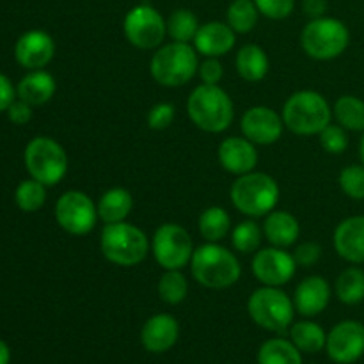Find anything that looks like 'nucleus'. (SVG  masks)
I'll return each instance as SVG.
<instances>
[{
  "instance_id": "obj_25",
  "label": "nucleus",
  "mask_w": 364,
  "mask_h": 364,
  "mask_svg": "<svg viewBox=\"0 0 364 364\" xmlns=\"http://www.w3.org/2000/svg\"><path fill=\"white\" fill-rule=\"evenodd\" d=\"M134 208L132 194L123 187H114L103 192L98 201V217L105 224L123 223Z\"/></svg>"
},
{
  "instance_id": "obj_4",
  "label": "nucleus",
  "mask_w": 364,
  "mask_h": 364,
  "mask_svg": "<svg viewBox=\"0 0 364 364\" xmlns=\"http://www.w3.org/2000/svg\"><path fill=\"white\" fill-rule=\"evenodd\" d=\"M279 185L270 174L251 171L233 181L230 191L231 203L247 217H265L279 203Z\"/></svg>"
},
{
  "instance_id": "obj_22",
  "label": "nucleus",
  "mask_w": 364,
  "mask_h": 364,
  "mask_svg": "<svg viewBox=\"0 0 364 364\" xmlns=\"http://www.w3.org/2000/svg\"><path fill=\"white\" fill-rule=\"evenodd\" d=\"M301 235V224L297 217L284 210H272L265 215L263 223V237L274 245V247H290L297 242Z\"/></svg>"
},
{
  "instance_id": "obj_6",
  "label": "nucleus",
  "mask_w": 364,
  "mask_h": 364,
  "mask_svg": "<svg viewBox=\"0 0 364 364\" xmlns=\"http://www.w3.org/2000/svg\"><path fill=\"white\" fill-rule=\"evenodd\" d=\"M148 237L141 228L123 223L105 224L100 235V249L107 262L117 267H135L148 256Z\"/></svg>"
},
{
  "instance_id": "obj_24",
  "label": "nucleus",
  "mask_w": 364,
  "mask_h": 364,
  "mask_svg": "<svg viewBox=\"0 0 364 364\" xmlns=\"http://www.w3.org/2000/svg\"><path fill=\"white\" fill-rule=\"evenodd\" d=\"M235 66H237V73L245 82H262L269 73L270 60L262 46L249 43L237 52Z\"/></svg>"
},
{
  "instance_id": "obj_33",
  "label": "nucleus",
  "mask_w": 364,
  "mask_h": 364,
  "mask_svg": "<svg viewBox=\"0 0 364 364\" xmlns=\"http://www.w3.org/2000/svg\"><path fill=\"white\" fill-rule=\"evenodd\" d=\"M199 20L191 9H176L167 18V34L173 41L191 43L198 34Z\"/></svg>"
},
{
  "instance_id": "obj_8",
  "label": "nucleus",
  "mask_w": 364,
  "mask_h": 364,
  "mask_svg": "<svg viewBox=\"0 0 364 364\" xmlns=\"http://www.w3.org/2000/svg\"><path fill=\"white\" fill-rule=\"evenodd\" d=\"M247 313L252 322L270 333L283 334L290 331L295 316L294 299L277 287H262L251 294Z\"/></svg>"
},
{
  "instance_id": "obj_42",
  "label": "nucleus",
  "mask_w": 364,
  "mask_h": 364,
  "mask_svg": "<svg viewBox=\"0 0 364 364\" xmlns=\"http://www.w3.org/2000/svg\"><path fill=\"white\" fill-rule=\"evenodd\" d=\"M7 117H9L11 123L14 124H27L28 121L32 119V105L25 103L23 100H14L13 103L9 105V109L6 110Z\"/></svg>"
},
{
  "instance_id": "obj_21",
  "label": "nucleus",
  "mask_w": 364,
  "mask_h": 364,
  "mask_svg": "<svg viewBox=\"0 0 364 364\" xmlns=\"http://www.w3.org/2000/svg\"><path fill=\"white\" fill-rule=\"evenodd\" d=\"M331 287L322 276H308L297 284L294 295L295 311L302 316H316L329 306Z\"/></svg>"
},
{
  "instance_id": "obj_45",
  "label": "nucleus",
  "mask_w": 364,
  "mask_h": 364,
  "mask_svg": "<svg viewBox=\"0 0 364 364\" xmlns=\"http://www.w3.org/2000/svg\"><path fill=\"white\" fill-rule=\"evenodd\" d=\"M11 361V350L7 347L6 341L0 340V364H9Z\"/></svg>"
},
{
  "instance_id": "obj_32",
  "label": "nucleus",
  "mask_w": 364,
  "mask_h": 364,
  "mask_svg": "<svg viewBox=\"0 0 364 364\" xmlns=\"http://www.w3.org/2000/svg\"><path fill=\"white\" fill-rule=\"evenodd\" d=\"M14 203L25 213L38 212L46 203V185L34 178L23 180L14 191Z\"/></svg>"
},
{
  "instance_id": "obj_40",
  "label": "nucleus",
  "mask_w": 364,
  "mask_h": 364,
  "mask_svg": "<svg viewBox=\"0 0 364 364\" xmlns=\"http://www.w3.org/2000/svg\"><path fill=\"white\" fill-rule=\"evenodd\" d=\"M199 77H201L203 84L208 85H219V82L224 77V68L217 57H206L201 64H199Z\"/></svg>"
},
{
  "instance_id": "obj_3",
  "label": "nucleus",
  "mask_w": 364,
  "mask_h": 364,
  "mask_svg": "<svg viewBox=\"0 0 364 364\" xmlns=\"http://www.w3.org/2000/svg\"><path fill=\"white\" fill-rule=\"evenodd\" d=\"M199 71L198 50L191 43L171 41L160 46L149 60V73L164 87H181Z\"/></svg>"
},
{
  "instance_id": "obj_28",
  "label": "nucleus",
  "mask_w": 364,
  "mask_h": 364,
  "mask_svg": "<svg viewBox=\"0 0 364 364\" xmlns=\"http://www.w3.org/2000/svg\"><path fill=\"white\" fill-rule=\"evenodd\" d=\"M258 364H302V355L291 340L272 338L259 347Z\"/></svg>"
},
{
  "instance_id": "obj_2",
  "label": "nucleus",
  "mask_w": 364,
  "mask_h": 364,
  "mask_svg": "<svg viewBox=\"0 0 364 364\" xmlns=\"http://www.w3.org/2000/svg\"><path fill=\"white\" fill-rule=\"evenodd\" d=\"M187 112L199 130L220 134L233 123L235 107L220 85L201 84L192 89L187 100Z\"/></svg>"
},
{
  "instance_id": "obj_34",
  "label": "nucleus",
  "mask_w": 364,
  "mask_h": 364,
  "mask_svg": "<svg viewBox=\"0 0 364 364\" xmlns=\"http://www.w3.org/2000/svg\"><path fill=\"white\" fill-rule=\"evenodd\" d=\"M188 281L181 270H166L159 281V295L166 304L176 306L187 299Z\"/></svg>"
},
{
  "instance_id": "obj_20",
  "label": "nucleus",
  "mask_w": 364,
  "mask_h": 364,
  "mask_svg": "<svg viewBox=\"0 0 364 364\" xmlns=\"http://www.w3.org/2000/svg\"><path fill=\"white\" fill-rule=\"evenodd\" d=\"M194 48L205 57H223L235 48L237 32L224 21H208L199 25L194 38Z\"/></svg>"
},
{
  "instance_id": "obj_38",
  "label": "nucleus",
  "mask_w": 364,
  "mask_h": 364,
  "mask_svg": "<svg viewBox=\"0 0 364 364\" xmlns=\"http://www.w3.org/2000/svg\"><path fill=\"white\" fill-rule=\"evenodd\" d=\"M174 117H176V109H174L173 103H156L148 112V127L151 130L162 132L173 124Z\"/></svg>"
},
{
  "instance_id": "obj_46",
  "label": "nucleus",
  "mask_w": 364,
  "mask_h": 364,
  "mask_svg": "<svg viewBox=\"0 0 364 364\" xmlns=\"http://www.w3.org/2000/svg\"><path fill=\"white\" fill-rule=\"evenodd\" d=\"M359 156H361V164L364 166V135H363L361 142H359Z\"/></svg>"
},
{
  "instance_id": "obj_26",
  "label": "nucleus",
  "mask_w": 364,
  "mask_h": 364,
  "mask_svg": "<svg viewBox=\"0 0 364 364\" xmlns=\"http://www.w3.org/2000/svg\"><path fill=\"white\" fill-rule=\"evenodd\" d=\"M290 340L301 352L316 354L326 348L327 334L318 323L311 322V320H302V322L291 323Z\"/></svg>"
},
{
  "instance_id": "obj_35",
  "label": "nucleus",
  "mask_w": 364,
  "mask_h": 364,
  "mask_svg": "<svg viewBox=\"0 0 364 364\" xmlns=\"http://www.w3.org/2000/svg\"><path fill=\"white\" fill-rule=\"evenodd\" d=\"M262 240L263 228H259L255 220H244V223L237 224L231 233V244H233L235 251L242 252V255L258 251Z\"/></svg>"
},
{
  "instance_id": "obj_29",
  "label": "nucleus",
  "mask_w": 364,
  "mask_h": 364,
  "mask_svg": "<svg viewBox=\"0 0 364 364\" xmlns=\"http://www.w3.org/2000/svg\"><path fill=\"white\" fill-rule=\"evenodd\" d=\"M334 294L343 304L355 306L364 301V269L348 267L338 276Z\"/></svg>"
},
{
  "instance_id": "obj_30",
  "label": "nucleus",
  "mask_w": 364,
  "mask_h": 364,
  "mask_svg": "<svg viewBox=\"0 0 364 364\" xmlns=\"http://www.w3.org/2000/svg\"><path fill=\"white\" fill-rule=\"evenodd\" d=\"M199 233L206 242L219 244L231 228V219L223 206H210L199 215Z\"/></svg>"
},
{
  "instance_id": "obj_37",
  "label": "nucleus",
  "mask_w": 364,
  "mask_h": 364,
  "mask_svg": "<svg viewBox=\"0 0 364 364\" xmlns=\"http://www.w3.org/2000/svg\"><path fill=\"white\" fill-rule=\"evenodd\" d=\"M320 146L331 155H341L348 148V135L347 130L340 124H327L318 134Z\"/></svg>"
},
{
  "instance_id": "obj_23",
  "label": "nucleus",
  "mask_w": 364,
  "mask_h": 364,
  "mask_svg": "<svg viewBox=\"0 0 364 364\" xmlns=\"http://www.w3.org/2000/svg\"><path fill=\"white\" fill-rule=\"evenodd\" d=\"M57 91L55 78L45 70H32L18 82L16 96L32 107L48 103Z\"/></svg>"
},
{
  "instance_id": "obj_16",
  "label": "nucleus",
  "mask_w": 364,
  "mask_h": 364,
  "mask_svg": "<svg viewBox=\"0 0 364 364\" xmlns=\"http://www.w3.org/2000/svg\"><path fill=\"white\" fill-rule=\"evenodd\" d=\"M55 55V41L45 31H27L14 45V59L25 70H43Z\"/></svg>"
},
{
  "instance_id": "obj_13",
  "label": "nucleus",
  "mask_w": 364,
  "mask_h": 364,
  "mask_svg": "<svg viewBox=\"0 0 364 364\" xmlns=\"http://www.w3.org/2000/svg\"><path fill=\"white\" fill-rule=\"evenodd\" d=\"M251 270L256 279L263 287H283L290 283L297 270V262L294 255L284 251L283 247L259 249L251 262Z\"/></svg>"
},
{
  "instance_id": "obj_39",
  "label": "nucleus",
  "mask_w": 364,
  "mask_h": 364,
  "mask_svg": "<svg viewBox=\"0 0 364 364\" xmlns=\"http://www.w3.org/2000/svg\"><path fill=\"white\" fill-rule=\"evenodd\" d=\"M259 14L270 20H284L295 9V0H255Z\"/></svg>"
},
{
  "instance_id": "obj_14",
  "label": "nucleus",
  "mask_w": 364,
  "mask_h": 364,
  "mask_svg": "<svg viewBox=\"0 0 364 364\" xmlns=\"http://www.w3.org/2000/svg\"><path fill=\"white\" fill-rule=\"evenodd\" d=\"M327 354L336 364H352L364 355V326L358 320H343L327 334Z\"/></svg>"
},
{
  "instance_id": "obj_11",
  "label": "nucleus",
  "mask_w": 364,
  "mask_h": 364,
  "mask_svg": "<svg viewBox=\"0 0 364 364\" xmlns=\"http://www.w3.org/2000/svg\"><path fill=\"white\" fill-rule=\"evenodd\" d=\"M124 38L130 45L141 50H155L162 46L167 36V20L159 9L139 4L132 7L123 20Z\"/></svg>"
},
{
  "instance_id": "obj_44",
  "label": "nucleus",
  "mask_w": 364,
  "mask_h": 364,
  "mask_svg": "<svg viewBox=\"0 0 364 364\" xmlns=\"http://www.w3.org/2000/svg\"><path fill=\"white\" fill-rule=\"evenodd\" d=\"M302 11L309 20L326 16L327 0H302Z\"/></svg>"
},
{
  "instance_id": "obj_19",
  "label": "nucleus",
  "mask_w": 364,
  "mask_h": 364,
  "mask_svg": "<svg viewBox=\"0 0 364 364\" xmlns=\"http://www.w3.org/2000/svg\"><path fill=\"white\" fill-rule=\"evenodd\" d=\"M334 249L338 256L354 265H364V215L347 217L334 230Z\"/></svg>"
},
{
  "instance_id": "obj_18",
  "label": "nucleus",
  "mask_w": 364,
  "mask_h": 364,
  "mask_svg": "<svg viewBox=\"0 0 364 364\" xmlns=\"http://www.w3.org/2000/svg\"><path fill=\"white\" fill-rule=\"evenodd\" d=\"M180 338V323L173 315L159 313L146 320L141 331L142 347L151 354H164L176 345Z\"/></svg>"
},
{
  "instance_id": "obj_12",
  "label": "nucleus",
  "mask_w": 364,
  "mask_h": 364,
  "mask_svg": "<svg viewBox=\"0 0 364 364\" xmlns=\"http://www.w3.org/2000/svg\"><path fill=\"white\" fill-rule=\"evenodd\" d=\"M98 205L82 191H68L57 199L55 220L66 233L82 237L95 230Z\"/></svg>"
},
{
  "instance_id": "obj_1",
  "label": "nucleus",
  "mask_w": 364,
  "mask_h": 364,
  "mask_svg": "<svg viewBox=\"0 0 364 364\" xmlns=\"http://www.w3.org/2000/svg\"><path fill=\"white\" fill-rule=\"evenodd\" d=\"M192 277L210 290H226L242 276V267L235 252L215 242H206L194 249L191 259Z\"/></svg>"
},
{
  "instance_id": "obj_7",
  "label": "nucleus",
  "mask_w": 364,
  "mask_h": 364,
  "mask_svg": "<svg viewBox=\"0 0 364 364\" xmlns=\"http://www.w3.org/2000/svg\"><path fill=\"white\" fill-rule=\"evenodd\" d=\"M350 43V31L338 18L322 16L309 20L302 28L301 45L306 55L316 60H333L340 57Z\"/></svg>"
},
{
  "instance_id": "obj_5",
  "label": "nucleus",
  "mask_w": 364,
  "mask_h": 364,
  "mask_svg": "<svg viewBox=\"0 0 364 364\" xmlns=\"http://www.w3.org/2000/svg\"><path fill=\"white\" fill-rule=\"evenodd\" d=\"M331 119H333V109L326 96L311 89L294 92L284 102V127L302 137L318 135L327 124H331Z\"/></svg>"
},
{
  "instance_id": "obj_31",
  "label": "nucleus",
  "mask_w": 364,
  "mask_h": 364,
  "mask_svg": "<svg viewBox=\"0 0 364 364\" xmlns=\"http://www.w3.org/2000/svg\"><path fill=\"white\" fill-rule=\"evenodd\" d=\"M258 16L255 0H233L226 11V23L237 34H247L258 25Z\"/></svg>"
},
{
  "instance_id": "obj_17",
  "label": "nucleus",
  "mask_w": 364,
  "mask_h": 364,
  "mask_svg": "<svg viewBox=\"0 0 364 364\" xmlns=\"http://www.w3.org/2000/svg\"><path fill=\"white\" fill-rule=\"evenodd\" d=\"M217 156H219V164L223 166V169L235 174V176L251 173L258 166L256 144L245 137H235L233 135V137L224 139L217 149Z\"/></svg>"
},
{
  "instance_id": "obj_9",
  "label": "nucleus",
  "mask_w": 364,
  "mask_h": 364,
  "mask_svg": "<svg viewBox=\"0 0 364 364\" xmlns=\"http://www.w3.org/2000/svg\"><path fill=\"white\" fill-rule=\"evenodd\" d=\"M23 162L28 174L46 187L57 185L68 173V155L63 146L52 137L39 135L27 144Z\"/></svg>"
},
{
  "instance_id": "obj_43",
  "label": "nucleus",
  "mask_w": 364,
  "mask_h": 364,
  "mask_svg": "<svg viewBox=\"0 0 364 364\" xmlns=\"http://www.w3.org/2000/svg\"><path fill=\"white\" fill-rule=\"evenodd\" d=\"M14 100H16V87L6 75L0 73V114L6 112Z\"/></svg>"
},
{
  "instance_id": "obj_15",
  "label": "nucleus",
  "mask_w": 364,
  "mask_h": 364,
  "mask_svg": "<svg viewBox=\"0 0 364 364\" xmlns=\"http://www.w3.org/2000/svg\"><path fill=\"white\" fill-rule=\"evenodd\" d=\"M242 134L245 139L258 146H270L277 142L283 135V116L265 105L251 107L244 112L240 121Z\"/></svg>"
},
{
  "instance_id": "obj_36",
  "label": "nucleus",
  "mask_w": 364,
  "mask_h": 364,
  "mask_svg": "<svg viewBox=\"0 0 364 364\" xmlns=\"http://www.w3.org/2000/svg\"><path fill=\"white\" fill-rule=\"evenodd\" d=\"M340 188L355 201L364 199V166L363 164H352L343 167V171L338 176Z\"/></svg>"
},
{
  "instance_id": "obj_27",
  "label": "nucleus",
  "mask_w": 364,
  "mask_h": 364,
  "mask_svg": "<svg viewBox=\"0 0 364 364\" xmlns=\"http://www.w3.org/2000/svg\"><path fill=\"white\" fill-rule=\"evenodd\" d=\"M333 117L347 132H364V102L354 95H343L333 107Z\"/></svg>"
},
{
  "instance_id": "obj_41",
  "label": "nucleus",
  "mask_w": 364,
  "mask_h": 364,
  "mask_svg": "<svg viewBox=\"0 0 364 364\" xmlns=\"http://www.w3.org/2000/svg\"><path fill=\"white\" fill-rule=\"evenodd\" d=\"M320 256H322V247L316 242H302L294 251L295 262L301 267L315 265L320 259Z\"/></svg>"
},
{
  "instance_id": "obj_10",
  "label": "nucleus",
  "mask_w": 364,
  "mask_h": 364,
  "mask_svg": "<svg viewBox=\"0 0 364 364\" xmlns=\"http://www.w3.org/2000/svg\"><path fill=\"white\" fill-rule=\"evenodd\" d=\"M151 251L164 270H181L191 263L194 242L191 233L176 223L160 224L151 240Z\"/></svg>"
}]
</instances>
